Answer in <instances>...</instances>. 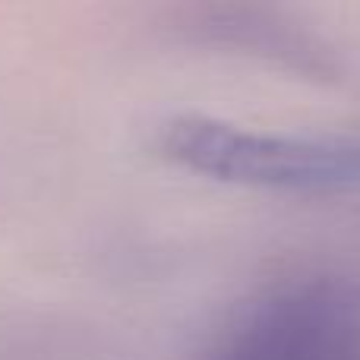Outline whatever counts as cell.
<instances>
[{"instance_id":"7a4b0ae2","label":"cell","mask_w":360,"mask_h":360,"mask_svg":"<svg viewBox=\"0 0 360 360\" xmlns=\"http://www.w3.org/2000/svg\"><path fill=\"white\" fill-rule=\"evenodd\" d=\"M209 360H360V285L297 275L237 310Z\"/></svg>"},{"instance_id":"6da1fadb","label":"cell","mask_w":360,"mask_h":360,"mask_svg":"<svg viewBox=\"0 0 360 360\" xmlns=\"http://www.w3.org/2000/svg\"><path fill=\"white\" fill-rule=\"evenodd\" d=\"M158 152L221 184L285 193L360 190V136L259 133L209 114H177L158 127Z\"/></svg>"}]
</instances>
